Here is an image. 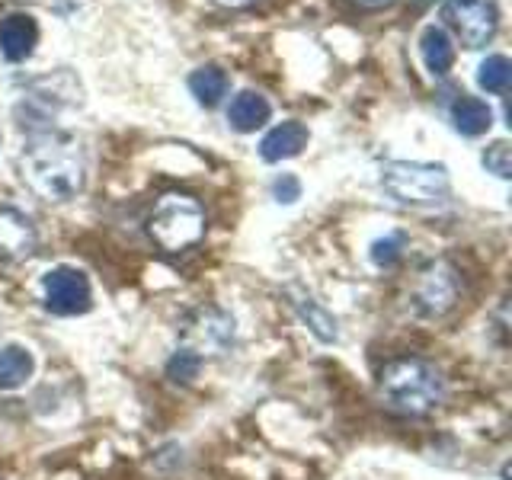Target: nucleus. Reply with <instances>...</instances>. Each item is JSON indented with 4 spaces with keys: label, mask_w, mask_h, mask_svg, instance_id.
Instances as JSON below:
<instances>
[{
    "label": "nucleus",
    "mask_w": 512,
    "mask_h": 480,
    "mask_svg": "<svg viewBox=\"0 0 512 480\" xmlns=\"http://www.w3.org/2000/svg\"><path fill=\"white\" fill-rule=\"evenodd\" d=\"M23 183L45 202H71L87 183L84 144L68 132L39 128L16 157Z\"/></svg>",
    "instance_id": "1"
},
{
    "label": "nucleus",
    "mask_w": 512,
    "mask_h": 480,
    "mask_svg": "<svg viewBox=\"0 0 512 480\" xmlns=\"http://www.w3.org/2000/svg\"><path fill=\"white\" fill-rule=\"evenodd\" d=\"M378 397L384 400V407L394 413L423 416L429 410H436L445 400V381L432 362L404 356L381 368Z\"/></svg>",
    "instance_id": "2"
},
{
    "label": "nucleus",
    "mask_w": 512,
    "mask_h": 480,
    "mask_svg": "<svg viewBox=\"0 0 512 480\" xmlns=\"http://www.w3.org/2000/svg\"><path fill=\"white\" fill-rule=\"evenodd\" d=\"M148 237L164 253H183L202 244L205 237V212L202 205L183 196V192H167L160 196L148 218Z\"/></svg>",
    "instance_id": "3"
},
{
    "label": "nucleus",
    "mask_w": 512,
    "mask_h": 480,
    "mask_svg": "<svg viewBox=\"0 0 512 480\" xmlns=\"http://www.w3.org/2000/svg\"><path fill=\"white\" fill-rule=\"evenodd\" d=\"M381 189L400 205L432 208L452 196V180L442 164H416V160H391L381 167Z\"/></svg>",
    "instance_id": "4"
},
{
    "label": "nucleus",
    "mask_w": 512,
    "mask_h": 480,
    "mask_svg": "<svg viewBox=\"0 0 512 480\" xmlns=\"http://www.w3.org/2000/svg\"><path fill=\"white\" fill-rule=\"evenodd\" d=\"M234 336V317L218 308V304H199V308L186 311V317L180 320V349L196 352L202 362L212 356H224L234 346Z\"/></svg>",
    "instance_id": "5"
},
{
    "label": "nucleus",
    "mask_w": 512,
    "mask_h": 480,
    "mask_svg": "<svg viewBox=\"0 0 512 480\" xmlns=\"http://www.w3.org/2000/svg\"><path fill=\"white\" fill-rule=\"evenodd\" d=\"M442 20L455 29L464 48H484L500 26L496 0H445Z\"/></svg>",
    "instance_id": "6"
},
{
    "label": "nucleus",
    "mask_w": 512,
    "mask_h": 480,
    "mask_svg": "<svg viewBox=\"0 0 512 480\" xmlns=\"http://www.w3.org/2000/svg\"><path fill=\"white\" fill-rule=\"evenodd\" d=\"M42 288H45V308L58 317L87 314L90 304H93L90 279H87V272L77 269V266L48 269L45 279H42Z\"/></svg>",
    "instance_id": "7"
},
{
    "label": "nucleus",
    "mask_w": 512,
    "mask_h": 480,
    "mask_svg": "<svg viewBox=\"0 0 512 480\" xmlns=\"http://www.w3.org/2000/svg\"><path fill=\"white\" fill-rule=\"evenodd\" d=\"M458 272L448 263H432L423 269L420 282L413 288V308L423 317H442L458 304Z\"/></svg>",
    "instance_id": "8"
},
{
    "label": "nucleus",
    "mask_w": 512,
    "mask_h": 480,
    "mask_svg": "<svg viewBox=\"0 0 512 480\" xmlns=\"http://www.w3.org/2000/svg\"><path fill=\"white\" fill-rule=\"evenodd\" d=\"M71 103H80V84L68 71H58L52 77L36 80L23 96L29 119H36V122H48V116H55L61 106H71Z\"/></svg>",
    "instance_id": "9"
},
{
    "label": "nucleus",
    "mask_w": 512,
    "mask_h": 480,
    "mask_svg": "<svg viewBox=\"0 0 512 480\" xmlns=\"http://www.w3.org/2000/svg\"><path fill=\"white\" fill-rule=\"evenodd\" d=\"M39 247L36 224L20 208H0V260L16 263L26 260Z\"/></svg>",
    "instance_id": "10"
},
{
    "label": "nucleus",
    "mask_w": 512,
    "mask_h": 480,
    "mask_svg": "<svg viewBox=\"0 0 512 480\" xmlns=\"http://www.w3.org/2000/svg\"><path fill=\"white\" fill-rule=\"evenodd\" d=\"M285 298H288V304H292V311L298 314L301 324L314 333V340H317V343L330 346V343L340 340V324H336V317H333L314 295H308V292H304V288H298V285H288V288H285Z\"/></svg>",
    "instance_id": "11"
},
{
    "label": "nucleus",
    "mask_w": 512,
    "mask_h": 480,
    "mask_svg": "<svg viewBox=\"0 0 512 480\" xmlns=\"http://www.w3.org/2000/svg\"><path fill=\"white\" fill-rule=\"evenodd\" d=\"M39 42V26L29 13H10L0 20V55L7 61H26Z\"/></svg>",
    "instance_id": "12"
},
{
    "label": "nucleus",
    "mask_w": 512,
    "mask_h": 480,
    "mask_svg": "<svg viewBox=\"0 0 512 480\" xmlns=\"http://www.w3.org/2000/svg\"><path fill=\"white\" fill-rule=\"evenodd\" d=\"M308 128L301 122H282L276 125L272 132L260 141V157L266 164H279V160H288V157H298L304 148H308Z\"/></svg>",
    "instance_id": "13"
},
{
    "label": "nucleus",
    "mask_w": 512,
    "mask_h": 480,
    "mask_svg": "<svg viewBox=\"0 0 512 480\" xmlns=\"http://www.w3.org/2000/svg\"><path fill=\"white\" fill-rule=\"evenodd\" d=\"M272 116V106L263 93H256V90H244V93H237L231 106H228V122L234 132H256V128H263Z\"/></svg>",
    "instance_id": "14"
},
{
    "label": "nucleus",
    "mask_w": 512,
    "mask_h": 480,
    "mask_svg": "<svg viewBox=\"0 0 512 480\" xmlns=\"http://www.w3.org/2000/svg\"><path fill=\"white\" fill-rule=\"evenodd\" d=\"M452 125L455 132L464 135V138H480L490 132L493 125V109L477 100V96H458V100L452 103Z\"/></svg>",
    "instance_id": "15"
},
{
    "label": "nucleus",
    "mask_w": 512,
    "mask_h": 480,
    "mask_svg": "<svg viewBox=\"0 0 512 480\" xmlns=\"http://www.w3.org/2000/svg\"><path fill=\"white\" fill-rule=\"evenodd\" d=\"M36 372V359L32 352L20 343L0 346V391H16Z\"/></svg>",
    "instance_id": "16"
},
{
    "label": "nucleus",
    "mask_w": 512,
    "mask_h": 480,
    "mask_svg": "<svg viewBox=\"0 0 512 480\" xmlns=\"http://www.w3.org/2000/svg\"><path fill=\"white\" fill-rule=\"evenodd\" d=\"M420 52H423L426 68L436 74V77H445L448 71H452V64H455V45H452V36H448L442 26H426L423 29Z\"/></svg>",
    "instance_id": "17"
},
{
    "label": "nucleus",
    "mask_w": 512,
    "mask_h": 480,
    "mask_svg": "<svg viewBox=\"0 0 512 480\" xmlns=\"http://www.w3.org/2000/svg\"><path fill=\"white\" fill-rule=\"evenodd\" d=\"M228 87H231V80L218 68V64H202V68H196L189 74V93L208 109L218 106L224 96H228Z\"/></svg>",
    "instance_id": "18"
},
{
    "label": "nucleus",
    "mask_w": 512,
    "mask_h": 480,
    "mask_svg": "<svg viewBox=\"0 0 512 480\" xmlns=\"http://www.w3.org/2000/svg\"><path fill=\"white\" fill-rule=\"evenodd\" d=\"M509 77H512V64L506 55H490L484 64H480V87L487 93H506L509 90Z\"/></svg>",
    "instance_id": "19"
},
{
    "label": "nucleus",
    "mask_w": 512,
    "mask_h": 480,
    "mask_svg": "<svg viewBox=\"0 0 512 480\" xmlns=\"http://www.w3.org/2000/svg\"><path fill=\"white\" fill-rule=\"evenodd\" d=\"M199 372H202V359L189 349H176L167 362V378L176 384H192L199 378Z\"/></svg>",
    "instance_id": "20"
},
{
    "label": "nucleus",
    "mask_w": 512,
    "mask_h": 480,
    "mask_svg": "<svg viewBox=\"0 0 512 480\" xmlns=\"http://www.w3.org/2000/svg\"><path fill=\"white\" fill-rule=\"evenodd\" d=\"M404 247H407V234L394 231L388 237H381L372 244V263L381 266V269H388V266H394L400 260V256H404Z\"/></svg>",
    "instance_id": "21"
},
{
    "label": "nucleus",
    "mask_w": 512,
    "mask_h": 480,
    "mask_svg": "<svg viewBox=\"0 0 512 480\" xmlns=\"http://www.w3.org/2000/svg\"><path fill=\"white\" fill-rule=\"evenodd\" d=\"M484 167L500 176V180H509L512 176V151H509L506 141H493L484 151Z\"/></svg>",
    "instance_id": "22"
},
{
    "label": "nucleus",
    "mask_w": 512,
    "mask_h": 480,
    "mask_svg": "<svg viewBox=\"0 0 512 480\" xmlns=\"http://www.w3.org/2000/svg\"><path fill=\"white\" fill-rule=\"evenodd\" d=\"M272 196H276V202L282 205H292L301 199V180L295 173H282L276 183H272Z\"/></svg>",
    "instance_id": "23"
},
{
    "label": "nucleus",
    "mask_w": 512,
    "mask_h": 480,
    "mask_svg": "<svg viewBox=\"0 0 512 480\" xmlns=\"http://www.w3.org/2000/svg\"><path fill=\"white\" fill-rule=\"evenodd\" d=\"M356 7H362V10H384V7H391L394 0H352Z\"/></svg>",
    "instance_id": "24"
},
{
    "label": "nucleus",
    "mask_w": 512,
    "mask_h": 480,
    "mask_svg": "<svg viewBox=\"0 0 512 480\" xmlns=\"http://www.w3.org/2000/svg\"><path fill=\"white\" fill-rule=\"evenodd\" d=\"M215 4L231 7V10H244V7H250V4H253V0H215Z\"/></svg>",
    "instance_id": "25"
},
{
    "label": "nucleus",
    "mask_w": 512,
    "mask_h": 480,
    "mask_svg": "<svg viewBox=\"0 0 512 480\" xmlns=\"http://www.w3.org/2000/svg\"><path fill=\"white\" fill-rule=\"evenodd\" d=\"M423 4H429V0H423Z\"/></svg>",
    "instance_id": "26"
},
{
    "label": "nucleus",
    "mask_w": 512,
    "mask_h": 480,
    "mask_svg": "<svg viewBox=\"0 0 512 480\" xmlns=\"http://www.w3.org/2000/svg\"><path fill=\"white\" fill-rule=\"evenodd\" d=\"M0 141H4V138H0Z\"/></svg>",
    "instance_id": "27"
}]
</instances>
